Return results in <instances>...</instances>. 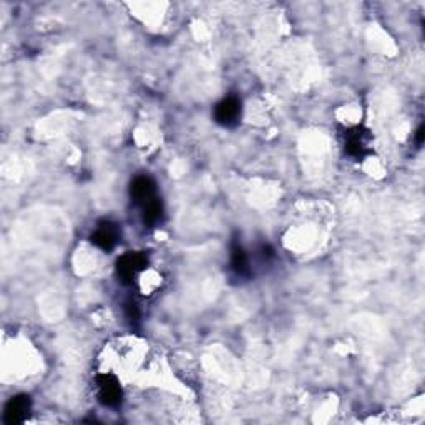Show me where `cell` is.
<instances>
[{"label": "cell", "instance_id": "cell-9", "mask_svg": "<svg viewBox=\"0 0 425 425\" xmlns=\"http://www.w3.org/2000/svg\"><path fill=\"white\" fill-rule=\"evenodd\" d=\"M161 215H163V206H161V201L156 198H151L143 205V221L145 225L155 226L156 222L161 220Z\"/></svg>", "mask_w": 425, "mask_h": 425}, {"label": "cell", "instance_id": "cell-2", "mask_svg": "<svg viewBox=\"0 0 425 425\" xmlns=\"http://www.w3.org/2000/svg\"><path fill=\"white\" fill-rule=\"evenodd\" d=\"M95 389H97L100 404H103L105 407H118L123 401V389L120 386L118 377L113 374H98L95 377Z\"/></svg>", "mask_w": 425, "mask_h": 425}, {"label": "cell", "instance_id": "cell-6", "mask_svg": "<svg viewBox=\"0 0 425 425\" xmlns=\"http://www.w3.org/2000/svg\"><path fill=\"white\" fill-rule=\"evenodd\" d=\"M90 240L97 247H100L102 251H111L116 246V242L120 240V230L116 227V225L110 221H105L102 225L97 226V230L92 232Z\"/></svg>", "mask_w": 425, "mask_h": 425}, {"label": "cell", "instance_id": "cell-7", "mask_svg": "<svg viewBox=\"0 0 425 425\" xmlns=\"http://www.w3.org/2000/svg\"><path fill=\"white\" fill-rule=\"evenodd\" d=\"M155 181L148 178V176H138L133 180V183L130 186V195L136 203L145 205L146 201L155 198Z\"/></svg>", "mask_w": 425, "mask_h": 425}, {"label": "cell", "instance_id": "cell-3", "mask_svg": "<svg viewBox=\"0 0 425 425\" xmlns=\"http://www.w3.org/2000/svg\"><path fill=\"white\" fill-rule=\"evenodd\" d=\"M148 266V257L145 252H126L116 261V275L123 282H133L140 272H143Z\"/></svg>", "mask_w": 425, "mask_h": 425}, {"label": "cell", "instance_id": "cell-1", "mask_svg": "<svg viewBox=\"0 0 425 425\" xmlns=\"http://www.w3.org/2000/svg\"><path fill=\"white\" fill-rule=\"evenodd\" d=\"M344 150L354 160H364L372 155V135L364 126H352L342 135Z\"/></svg>", "mask_w": 425, "mask_h": 425}, {"label": "cell", "instance_id": "cell-5", "mask_svg": "<svg viewBox=\"0 0 425 425\" xmlns=\"http://www.w3.org/2000/svg\"><path fill=\"white\" fill-rule=\"evenodd\" d=\"M241 118V102L236 97L221 100L215 108V120L222 126L236 125Z\"/></svg>", "mask_w": 425, "mask_h": 425}, {"label": "cell", "instance_id": "cell-8", "mask_svg": "<svg viewBox=\"0 0 425 425\" xmlns=\"http://www.w3.org/2000/svg\"><path fill=\"white\" fill-rule=\"evenodd\" d=\"M231 270L237 276H247L250 275V261H247L246 252L242 251L241 246L235 245L231 250Z\"/></svg>", "mask_w": 425, "mask_h": 425}, {"label": "cell", "instance_id": "cell-11", "mask_svg": "<svg viewBox=\"0 0 425 425\" xmlns=\"http://www.w3.org/2000/svg\"><path fill=\"white\" fill-rule=\"evenodd\" d=\"M422 140H424V126H421V128L417 130V143L421 145Z\"/></svg>", "mask_w": 425, "mask_h": 425}, {"label": "cell", "instance_id": "cell-4", "mask_svg": "<svg viewBox=\"0 0 425 425\" xmlns=\"http://www.w3.org/2000/svg\"><path fill=\"white\" fill-rule=\"evenodd\" d=\"M32 402L29 396H15L10 399L4 411V422L7 425L22 424L27 419Z\"/></svg>", "mask_w": 425, "mask_h": 425}, {"label": "cell", "instance_id": "cell-10", "mask_svg": "<svg viewBox=\"0 0 425 425\" xmlns=\"http://www.w3.org/2000/svg\"><path fill=\"white\" fill-rule=\"evenodd\" d=\"M126 316H128L130 321H136L138 319V307H136L135 302H128L126 304Z\"/></svg>", "mask_w": 425, "mask_h": 425}]
</instances>
